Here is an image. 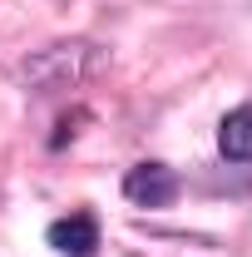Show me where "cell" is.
I'll list each match as a JSON object with an SVG mask.
<instances>
[{
    "label": "cell",
    "instance_id": "6da1fadb",
    "mask_svg": "<svg viewBox=\"0 0 252 257\" xmlns=\"http://www.w3.org/2000/svg\"><path fill=\"white\" fill-rule=\"evenodd\" d=\"M94 64H99V50L74 40V45H50V50H40L35 60L20 64V74H25V84H35L40 94H50V89H64V84L84 79Z\"/></svg>",
    "mask_w": 252,
    "mask_h": 257
},
{
    "label": "cell",
    "instance_id": "7a4b0ae2",
    "mask_svg": "<svg viewBox=\"0 0 252 257\" xmlns=\"http://www.w3.org/2000/svg\"><path fill=\"white\" fill-rule=\"evenodd\" d=\"M124 198L139 208H168L178 198V173L163 163H134L124 173Z\"/></svg>",
    "mask_w": 252,
    "mask_h": 257
},
{
    "label": "cell",
    "instance_id": "3957f363",
    "mask_svg": "<svg viewBox=\"0 0 252 257\" xmlns=\"http://www.w3.org/2000/svg\"><path fill=\"white\" fill-rule=\"evenodd\" d=\"M50 247L64 257H94L99 247V223L89 218V213H69V218H60V223H50Z\"/></svg>",
    "mask_w": 252,
    "mask_h": 257
},
{
    "label": "cell",
    "instance_id": "277c9868",
    "mask_svg": "<svg viewBox=\"0 0 252 257\" xmlns=\"http://www.w3.org/2000/svg\"><path fill=\"white\" fill-rule=\"evenodd\" d=\"M218 149L232 163H252V104H237L218 124Z\"/></svg>",
    "mask_w": 252,
    "mask_h": 257
}]
</instances>
